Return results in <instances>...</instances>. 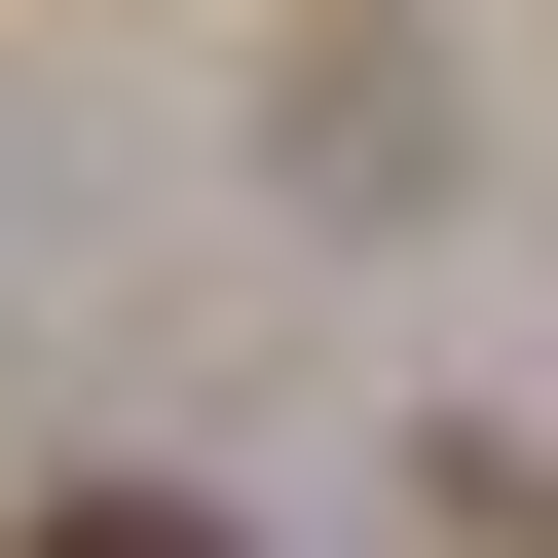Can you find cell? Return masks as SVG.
<instances>
[{"label":"cell","instance_id":"obj_1","mask_svg":"<svg viewBox=\"0 0 558 558\" xmlns=\"http://www.w3.org/2000/svg\"><path fill=\"white\" fill-rule=\"evenodd\" d=\"M38 558H223V521H186V484H75V521H38Z\"/></svg>","mask_w":558,"mask_h":558}]
</instances>
